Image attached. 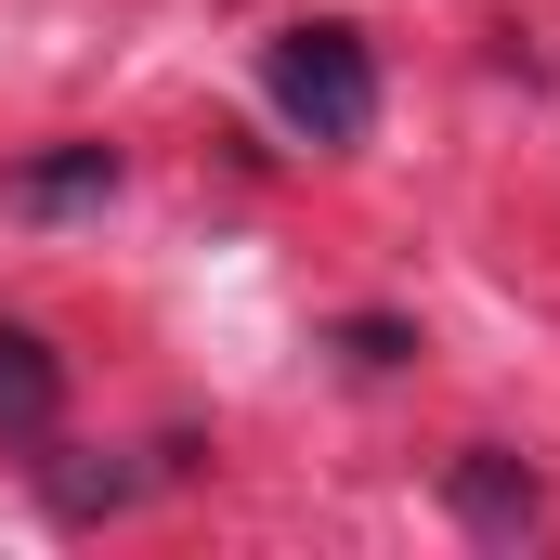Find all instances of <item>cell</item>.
<instances>
[{"label": "cell", "mask_w": 560, "mask_h": 560, "mask_svg": "<svg viewBox=\"0 0 560 560\" xmlns=\"http://www.w3.org/2000/svg\"><path fill=\"white\" fill-rule=\"evenodd\" d=\"M261 92H275V118L300 143H365L378 131V52H365V26H339V13H313V26H287L275 52H261Z\"/></svg>", "instance_id": "6da1fadb"}, {"label": "cell", "mask_w": 560, "mask_h": 560, "mask_svg": "<svg viewBox=\"0 0 560 560\" xmlns=\"http://www.w3.org/2000/svg\"><path fill=\"white\" fill-rule=\"evenodd\" d=\"M443 509H456V535L522 548V535L548 522V469H535V456H509V443H469V456H443Z\"/></svg>", "instance_id": "7a4b0ae2"}, {"label": "cell", "mask_w": 560, "mask_h": 560, "mask_svg": "<svg viewBox=\"0 0 560 560\" xmlns=\"http://www.w3.org/2000/svg\"><path fill=\"white\" fill-rule=\"evenodd\" d=\"M105 196H118V143H52V156H26L0 183L13 222H66V209H105Z\"/></svg>", "instance_id": "3957f363"}, {"label": "cell", "mask_w": 560, "mask_h": 560, "mask_svg": "<svg viewBox=\"0 0 560 560\" xmlns=\"http://www.w3.org/2000/svg\"><path fill=\"white\" fill-rule=\"evenodd\" d=\"M66 418V352L39 326H0V443H52Z\"/></svg>", "instance_id": "277c9868"}, {"label": "cell", "mask_w": 560, "mask_h": 560, "mask_svg": "<svg viewBox=\"0 0 560 560\" xmlns=\"http://www.w3.org/2000/svg\"><path fill=\"white\" fill-rule=\"evenodd\" d=\"M339 352H352V365H405V352H418V326H405V313H352V326H339Z\"/></svg>", "instance_id": "5b68a950"}]
</instances>
